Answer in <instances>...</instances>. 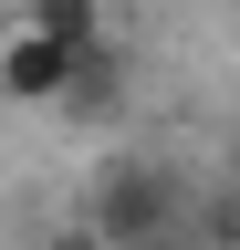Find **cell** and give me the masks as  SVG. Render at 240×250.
Wrapping results in <instances>:
<instances>
[{
  "label": "cell",
  "mask_w": 240,
  "mask_h": 250,
  "mask_svg": "<svg viewBox=\"0 0 240 250\" xmlns=\"http://www.w3.org/2000/svg\"><path fill=\"white\" fill-rule=\"evenodd\" d=\"M21 31H42V42H73V52H94V42H105V0H21Z\"/></svg>",
  "instance_id": "cell-3"
},
{
  "label": "cell",
  "mask_w": 240,
  "mask_h": 250,
  "mask_svg": "<svg viewBox=\"0 0 240 250\" xmlns=\"http://www.w3.org/2000/svg\"><path fill=\"white\" fill-rule=\"evenodd\" d=\"M230 177H240V136H230Z\"/></svg>",
  "instance_id": "cell-5"
},
{
  "label": "cell",
  "mask_w": 240,
  "mask_h": 250,
  "mask_svg": "<svg viewBox=\"0 0 240 250\" xmlns=\"http://www.w3.org/2000/svg\"><path fill=\"white\" fill-rule=\"evenodd\" d=\"M42 250H105V240H94V229L73 219V229H42Z\"/></svg>",
  "instance_id": "cell-4"
},
{
  "label": "cell",
  "mask_w": 240,
  "mask_h": 250,
  "mask_svg": "<svg viewBox=\"0 0 240 250\" xmlns=\"http://www.w3.org/2000/svg\"><path fill=\"white\" fill-rule=\"evenodd\" d=\"M84 229L105 250H188L198 229V188L167 167V156H115L94 177V198H84Z\"/></svg>",
  "instance_id": "cell-1"
},
{
  "label": "cell",
  "mask_w": 240,
  "mask_h": 250,
  "mask_svg": "<svg viewBox=\"0 0 240 250\" xmlns=\"http://www.w3.org/2000/svg\"><path fill=\"white\" fill-rule=\"evenodd\" d=\"M73 83H84L73 42H42V31H11L0 42V94L11 104H73Z\"/></svg>",
  "instance_id": "cell-2"
}]
</instances>
